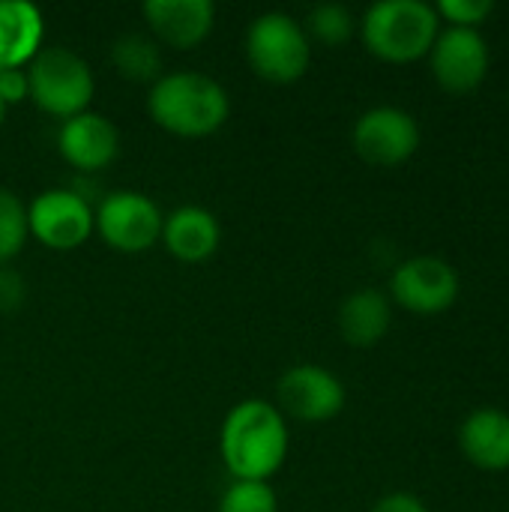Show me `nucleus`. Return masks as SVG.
<instances>
[{
	"label": "nucleus",
	"instance_id": "9d476101",
	"mask_svg": "<svg viewBox=\"0 0 509 512\" xmlns=\"http://www.w3.org/2000/svg\"><path fill=\"white\" fill-rule=\"evenodd\" d=\"M429 57H432V72L438 84L444 90L465 93V90H474L486 78L492 51H489L486 36L477 27L450 24L447 30L435 36Z\"/></svg>",
	"mask_w": 509,
	"mask_h": 512
},
{
	"label": "nucleus",
	"instance_id": "4be33fe9",
	"mask_svg": "<svg viewBox=\"0 0 509 512\" xmlns=\"http://www.w3.org/2000/svg\"><path fill=\"white\" fill-rule=\"evenodd\" d=\"M435 12L456 27H477L495 12V0H441Z\"/></svg>",
	"mask_w": 509,
	"mask_h": 512
},
{
	"label": "nucleus",
	"instance_id": "393cba45",
	"mask_svg": "<svg viewBox=\"0 0 509 512\" xmlns=\"http://www.w3.org/2000/svg\"><path fill=\"white\" fill-rule=\"evenodd\" d=\"M372 512H429L426 510V504L417 498V495H408V492H393V495H387V498H381Z\"/></svg>",
	"mask_w": 509,
	"mask_h": 512
},
{
	"label": "nucleus",
	"instance_id": "6ab92c4d",
	"mask_svg": "<svg viewBox=\"0 0 509 512\" xmlns=\"http://www.w3.org/2000/svg\"><path fill=\"white\" fill-rule=\"evenodd\" d=\"M30 228H27V207L24 201L9 192L0 189V264L12 261L27 240Z\"/></svg>",
	"mask_w": 509,
	"mask_h": 512
},
{
	"label": "nucleus",
	"instance_id": "7ed1b4c3",
	"mask_svg": "<svg viewBox=\"0 0 509 512\" xmlns=\"http://www.w3.org/2000/svg\"><path fill=\"white\" fill-rule=\"evenodd\" d=\"M441 33V15L423 0H378L363 15V39L372 54L408 63L429 54Z\"/></svg>",
	"mask_w": 509,
	"mask_h": 512
},
{
	"label": "nucleus",
	"instance_id": "a211bd4d",
	"mask_svg": "<svg viewBox=\"0 0 509 512\" xmlns=\"http://www.w3.org/2000/svg\"><path fill=\"white\" fill-rule=\"evenodd\" d=\"M111 57H114V66L120 69V75H126L132 81H156L162 72L159 45L141 33L120 36L111 48Z\"/></svg>",
	"mask_w": 509,
	"mask_h": 512
},
{
	"label": "nucleus",
	"instance_id": "f3484780",
	"mask_svg": "<svg viewBox=\"0 0 509 512\" xmlns=\"http://www.w3.org/2000/svg\"><path fill=\"white\" fill-rule=\"evenodd\" d=\"M393 321V306L387 300V294L375 291V288H360L354 294H348L339 306V330L345 336V342L357 345V348H369L378 345Z\"/></svg>",
	"mask_w": 509,
	"mask_h": 512
},
{
	"label": "nucleus",
	"instance_id": "ddd939ff",
	"mask_svg": "<svg viewBox=\"0 0 509 512\" xmlns=\"http://www.w3.org/2000/svg\"><path fill=\"white\" fill-rule=\"evenodd\" d=\"M141 12L153 33L174 48L198 45L210 33L216 18L210 0H144Z\"/></svg>",
	"mask_w": 509,
	"mask_h": 512
},
{
	"label": "nucleus",
	"instance_id": "4468645a",
	"mask_svg": "<svg viewBox=\"0 0 509 512\" xmlns=\"http://www.w3.org/2000/svg\"><path fill=\"white\" fill-rule=\"evenodd\" d=\"M159 240L165 243V249L174 258H180L186 264H198L219 249L222 228H219V219L207 207L183 204L162 219V237Z\"/></svg>",
	"mask_w": 509,
	"mask_h": 512
},
{
	"label": "nucleus",
	"instance_id": "f8f14e48",
	"mask_svg": "<svg viewBox=\"0 0 509 512\" xmlns=\"http://www.w3.org/2000/svg\"><path fill=\"white\" fill-rule=\"evenodd\" d=\"M57 147L69 165H75L81 171H99L114 162V156L120 150V132L105 114L81 111V114L63 120Z\"/></svg>",
	"mask_w": 509,
	"mask_h": 512
},
{
	"label": "nucleus",
	"instance_id": "2eb2a0df",
	"mask_svg": "<svg viewBox=\"0 0 509 512\" xmlns=\"http://www.w3.org/2000/svg\"><path fill=\"white\" fill-rule=\"evenodd\" d=\"M459 447L483 471L509 468V414L501 408H477L459 426Z\"/></svg>",
	"mask_w": 509,
	"mask_h": 512
},
{
	"label": "nucleus",
	"instance_id": "aec40b11",
	"mask_svg": "<svg viewBox=\"0 0 509 512\" xmlns=\"http://www.w3.org/2000/svg\"><path fill=\"white\" fill-rule=\"evenodd\" d=\"M303 30L327 45H342L354 33V15L345 3H318L309 9Z\"/></svg>",
	"mask_w": 509,
	"mask_h": 512
},
{
	"label": "nucleus",
	"instance_id": "f03ea898",
	"mask_svg": "<svg viewBox=\"0 0 509 512\" xmlns=\"http://www.w3.org/2000/svg\"><path fill=\"white\" fill-rule=\"evenodd\" d=\"M147 111L162 129L183 138H201L216 132L228 120L231 99L216 78L204 72L180 69V72H165L153 81L147 96Z\"/></svg>",
	"mask_w": 509,
	"mask_h": 512
},
{
	"label": "nucleus",
	"instance_id": "dca6fc26",
	"mask_svg": "<svg viewBox=\"0 0 509 512\" xmlns=\"http://www.w3.org/2000/svg\"><path fill=\"white\" fill-rule=\"evenodd\" d=\"M42 12L30 0H0V69H24L42 48Z\"/></svg>",
	"mask_w": 509,
	"mask_h": 512
},
{
	"label": "nucleus",
	"instance_id": "39448f33",
	"mask_svg": "<svg viewBox=\"0 0 509 512\" xmlns=\"http://www.w3.org/2000/svg\"><path fill=\"white\" fill-rule=\"evenodd\" d=\"M246 57L252 69L276 84H291L303 78V72L312 63V42L303 30V21H297L288 12H261L249 30H246Z\"/></svg>",
	"mask_w": 509,
	"mask_h": 512
},
{
	"label": "nucleus",
	"instance_id": "0eeeda50",
	"mask_svg": "<svg viewBox=\"0 0 509 512\" xmlns=\"http://www.w3.org/2000/svg\"><path fill=\"white\" fill-rule=\"evenodd\" d=\"M354 150L372 165H399L420 147V123L399 105H375L354 123Z\"/></svg>",
	"mask_w": 509,
	"mask_h": 512
},
{
	"label": "nucleus",
	"instance_id": "f257e3e1",
	"mask_svg": "<svg viewBox=\"0 0 509 512\" xmlns=\"http://www.w3.org/2000/svg\"><path fill=\"white\" fill-rule=\"evenodd\" d=\"M288 426L276 405L264 399L237 402L219 432V447L225 468L234 480H261L267 483L288 456Z\"/></svg>",
	"mask_w": 509,
	"mask_h": 512
},
{
	"label": "nucleus",
	"instance_id": "1a4fd4ad",
	"mask_svg": "<svg viewBox=\"0 0 509 512\" xmlns=\"http://www.w3.org/2000/svg\"><path fill=\"white\" fill-rule=\"evenodd\" d=\"M30 234L51 249H75L93 234V207L75 189H45L27 207Z\"/></svg>",
	"mask_w": 509,
	"mask_h": 512
},
{
	"label": "nucleus",
	"instance_id": "5701e85b",
	"mask_svg": "<svg viewBox=\"0 0 509 512\" xmlns=\"http://www.w3.org/2000/svg\"><path fill=\"white\" fill-rule=\"evenodd\" d=\"M21 300H24V282H21V276L3 267L0 270V312L18 309Z\"/></svg>",
	"mask_w": 509,
	"mask_h": 512
},
{
	"label": "nucleus",
	"instance_id": "412c9836",
	"mask_svg": "<svg viewBox=\"0 0 509 512\" xmlns=\"http://www.w3.org/2000/svg\"><path fill=\"white\" fill-rule=\"evenodd\" d=\"M219 512H279V501L270 483L234 480L219 501Z\"/></svg>",
	"mask_w": 509,
	"mask_h": 512
},
{
	"label": "nucleus",
	"instance_id": "9b49d317",
	"mask_svg": "<svg viewBox=\"0 0 509 512\" xmlns=\"http://www.w3.org/2000/svg\"><path fill=\"white\" fill-rule=\"evenodd\" d=\"M279 405L306 423L333 420L345 408V384L324 366L300 363L279 378Z\"/></svg>",
	"mask_w": 509,
	"mask_h": 512
},
{
	"label": "nucleus",
	"instance_id": "b1692460",
	"mask_svg": "<svg viewBox=\"0 0 509 512\" xmlns=\"http://www.w3.org/2000/svg\"><path fill=\"white\" fill-rule=\"evenodd\" d=\"M27 96V72L24 69H0V99L6 105L21 102Z\"/></svg>",
	"mask_w": 509,
	"mask_h": 512
},
{
	"label": "nucleus",
	"instance_id": "a878e982",
	"mask_svg": "<svg viewBox=\"0 0 509 512\" xmlns=\"http://www.w3.org/2000/svg\"><path fill=\"white\" fill-rule=\"evenodd\" d=\"M3 117H6V102L0 99V126H3Z\"/></svg>",
	"mask_w": 509,
	"mask_h": 512
},
{
	"label": "nucleus",
	"instance_id": "20e7f679",
	"mask_svg": "<svg viewBox=\"0 0 509 512\" xmlns=\"http://www.w3.org/2000/svg\"><path fill=\"white\" fill-rule=\"evenodd\" d=\"M27 93L33 102L54 117H75L87 111L96 81L87 60L63 45L39 48L27 66Z\"/></svg>",
	"mask_w": 509,
	"mask_h": 512
},
{
	"label": "nucleus",
	"instance_id": "6e6552de",
	"mask_svg": "<svg viewBox=\"0 0 509 512\" xmlns=\"http://www.w3.org/2000/svg\"><path fill=\"white\" fill-rule=\"evenodd\" d=\"M390 291L399 306L417 315L447 312L459 297V273L438 255H414L390 276Z\"/></svg>",
	"mask_w": 509,
	"mask_h": 512
},
{
	"label": "nucleus",
	"instance_id": "423d86ee",
	"mask_svg": "<svg viewBox=\"0 0 509 512\" xmlns=\"http://www.w3.org/2000/svg\"><path fill=\"white\" fill-rule=\"evenodd\" d=\"M162 210L141 192L120 189L108 192L93 213V228H99L102 240L120 252L150 249L162 237Z\"/></svg>",
	"mask_w": 509,
	"mask_h": 512
}]
</instances>
